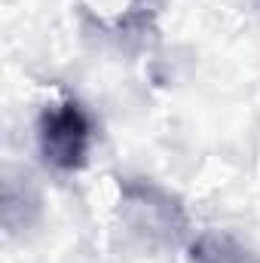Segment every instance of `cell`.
I'll return each mask as SVG.
<instances>
[{
    "label": "cell",
    "instance_id": "2",
    "mask_svg": "<svg viewBox=\"0 0 260 263\" xmlns=\"http://www.w3.org/2000/svg\"><path fill=\"white\" fill-rule=\"evenodd\" d=\"M193 263H248V251H242L230 236L208 233L193 245Z\"/></svg>",
    "mask_w": 260,
    "mask_h": 263
},
{
    "label": "cell",
    "instance_id": "1",
    "mask_svg": "<svg viewBox=\"0 0 260 263\" xmlns=\"http://www.w3.org/2000/svg\"><path fill=\"white\" fill-rule=\"evenodd\" d=\"M92 123L83 114L77 101H62L55 107H46L37 126V141L43 159L59 172H77L86 162L89 153Z\"/></svg>",
    "mask_w": 260,
    "mask_h": 263
}]
</instances>
